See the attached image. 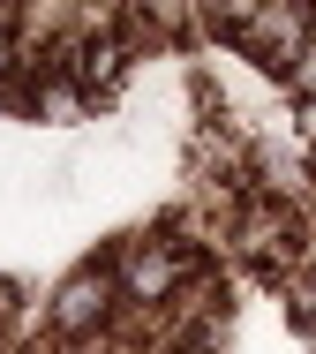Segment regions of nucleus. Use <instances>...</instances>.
I'll list each match as a JSON object with an SVG mask.
<instances>
[{"mask_svg": "<svg viewBox=\"0 0 316 354\" xmlns=\"http://www.w3.org/2000/svg\"><path fill=\"white\" fill-rule=\"evenodd\" d=\"M106 309H113V286L98 279V272H76V279L53 294V332H90Z\"/></svg>", "mask_w": 316, "mask_h": 354, "instance_id": "obj_1", "label": "nucleus"}, {"mask_svg": "<svg viewBox=\"0 0 316 354\" xmlns=\"http://www.w3.org/2000/svg\"><path fill=\"white\" fill-rule=\"evenodd\" d=\"M173 279H181L173 249H136V257H128V272H121V286H128L136 301H166V294H173Z\"/></svg>", "mask_w": 316, "mask_h": 354, "instance_id": "obj_2", "label": "nucleus"}]
</instances>
